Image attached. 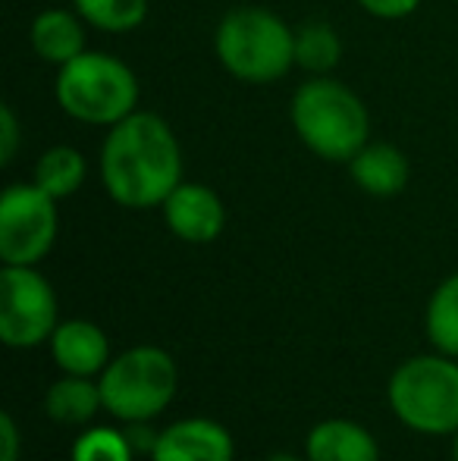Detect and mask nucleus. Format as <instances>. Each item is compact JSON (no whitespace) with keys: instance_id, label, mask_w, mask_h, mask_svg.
<instances>
[{"instance_id":"nucleus-9","label":"nucleus","mask_w":458,"mask_h":461,"mask_svg":"<svg viewBox=\"0 0 458 461\" xmlns=\"http://www.w3.org/2000/svg\"><path fill=\"white\" fill-rule=\"evenodd\" d=\"M160 207H164V220L173 236L189 245L214 242L227 226V207L220 194L208 185L179 183Z\"/></svg>"},{"instance_id":"nucleus-2","label":"nucleus","mask_w":458,"mask_h":461,"mask_svg":"<svg viewBox=\"0 0 458 461\" xmlns=\"http://www.w3.org/2000/svg\"><path fill=\"white\" fill-rule=\"evenodd\" d=\"M292 129L311 154L348 164L367 145L371 116L361 97L337 79H308L292 95Z\"/></svg>"},{"instance_id":"nucleus-21","label":"nucleus","mask_w":458,"mask_h":461,"mask_svg":"<svg viewBox=\"0 0 458 461\" xmlns=\"http://www.w3.org/2000/svg\"><path fill=\"white\" fill-rule=\"evenodd\" d=\"M16 148H19V122L10 104H4V107H0V164L4 167L13 164Z\"/></svg>"},{"instance_id":"nucleus-10","label":"nucleus","mask_w":458,"mask_h":461,"mask_svg":"<svg viewBox=\"0 0 458 461\" xmlns=\"http://www.w3.org/2000/svg\"><path fill=\"white\" fill-rule=\"evenodd\" d=\"M232 433L214 418H183L164 427L151 461H232Z\"/></svg>"},{"instance_id":"nucleus-12","label":"nucleus","mask_w":458,"mask_h":461,"mask_svg":"<svg viewBox=\"0 0 458 461\" xmlns=\"http://www.w3.org/2000/svg\"><path fill=\"white\" fill-rule=\"evenodd\" d=\"M308 461H380V446L361 424L327 418L311 427L305 439Z\"/></svg>"},{"instance_id":"nucleus-5","label":"nucleus","mask_w":458,"mask_h":461,"mask_svg":"<svg viewBox=\"0 0 458 461\" xmlns=\"http://www.w3.org/2000/svg\"><path fill=\"white\" fill-rule=\"evenodd\" d=\"M57 104L63 113L88 126H116L135 113L139 79L122 60L101 50H82L76 60L60 67L57 76Z\"/></svg>"},{"instance_id":"nucleus-13","label":"nucleus","mask_w":458,"mask_h":461,"mask_svg":"<svg viewBox=\"0 0 458 461\" xmlns=\"http://www.w3.org/2000/svg\"><path fill=\"white\" fill-rule=\"evenodd\" d=\"M355 185L373 198H392L409 185V160L390 141H367L352 160H348Z\"/></svg>"},{"instance_id":"nucleus-23","label":"nucleus","mask_w":458,"mask_h":461,"mask_svg":"<svg viewBox=\"0 0 458 461\" xmlns=\"http://www.w3.org/2000/svg\"><path fill=\"white\" fill-rule=\"evenodd\" d=\"M122 430H126V439H129V446H132L135 456H151L154 443H157V437H160V433L151 427V420H132V424H126Z\"/></svg>"},{"instance_id":"nucleus-24","label":"nucleus","mask_w":458,"mask_h":461,"mask_svg":"<svg viewBox=\"0 0 458 461\" xmlns=\"http://www.w3.org/2000/svg\"><path fill=\"white\" fill-rule=\"evenodd\" d=\"M0 433H4V458L0 461H19V430L10 411L0 414Z\"/></svg>"},{"instance_id":"nucleus-22","label":"nucleus","mask_w":458,"mask_h":461,"mask_svg":"<svg viewBox=\"0 0 458 461\" xmlns=\"http://www.w3.org/2000/svg\"><path fill=\"white\" fill-rule=\"evenodd\" d=\"M358 4H361V10L377 19H402L418 10L421 0H358Z\"/></svg>"},{"instance_id":"nucleus-8","label":"nucleus","mask_w":458,"mask_h":461,"mask_svg":"<svg viewBox=\"0 0 458 461\" xmlns=\"http://www.w3.org/2000/svg\"><path fill=\"white\" fill-rule=\"evenodd\" d=\"M57 295L35 267H10L0 274V339L10 348H38L57 330Z\"/></svg>"},{"instance_id":"nucleus-7","label":"nucleus","mask_w":458,"mask_h":461,"mask_svg":"<svg viewBox=\"0 0 458 461\" xmlns=\"http://www.w3.org/2000/svg\"><path fill=\"white\" fill-rule=\"evenodd\" d=\"M57 242V198L44 188L10 185L0 198V261L35 267Z\"/></svg>"},{"instance_id":"nucleus-3","label":"nucleus","mask_w":458,"mask_h":461,"mask_svg":"<svg viewBox=\"0 0 458 461\" xmlns=\"http://www.w3.org/2000/svg\"><path fill=\"white\" fill-rule=\"evenodd\" d=\"M214 50L236 79L267 86L295 67V32L264 6H238L217 25Z\"/></svg>"},{"instance_id":"nucleus-20","label":"nucleus","mask_w":458,"mask_h":461,"mask_svg":"<svg viewBox=\"0 0 458 461\" xmlns=\"http://www.w3.org/2000/svg\"><path fill=\"white\" fill-rule=\"evenodd\" d=\"M73 461H132L135 452L126 439V430L116 427H88L73 443Z\"/></svg>"},{"instance_id":"nucleus-4","label":"nucleus","mask_w":458,"mask_h":461,"mask_svg":"<svg viewBox=\"0 0 458 461\" xmlns=\"http://www.w3.org/2000/svg\"><path fill=\"white\" fill-rule=\"evenodd\" d=\"M386 399L409 430L427 437L458 433V358L449 355H415L390 376Z\"/></svg>"},{"instance_id":"nucleus-17","label":"nucleus","mask_w":458,"mask_h":461,"mask_svg":"<svg viewBox=\"0 0 458 461\" xmlns=\"http://www.w3.org/2000/svg\"><path fill=\"white\" fill-rule=\"evenodd\" d=\"M85 158H82L76 148L69 145H57L38 158L35 164V185L44 188L50 198H69L73 192H79L85 183Z\"/></svg>"},{"instance_id":"nucleus-14","label":"nucleus","mask_w":458,"mask_h":461,"mask_svg":"<svg viewBox=\"0 0 458 461\" xmlns=\"http://www.w3.org/2000/svg\"><path fill=\"white\" fill-rule=\"evenodd\" d=\"M85 19L69 10H44L31 23V48L44 63L67 67L85 50Z\"/></svg>"},{"instance_id":"nucleus-15","label":"nucleus","mask_w":458,"mask_h":461,"mask_svg":"<svg viewBox=\"0 0 458 461\" xmlns=\"http://www.w3.org/2000/svg\"><path fill=\"white\" fill-rule=\"evenodd\" d=\"M101 408H104V399H101V386L92 383V376L63 374V380L50 383L44 393V414L63 427L92 424Z\"/></svg>"},{"instance_id":"nucleus-19","label":"nucleus","mask_w":458,"mask_h":461,"mask_svg":"<svg viewBox=\"0 0 458 461\" xmlns=\"http://www.w3.org/2000/svg\"><path fill=\"white\" fill-rule=\"evenodd\" d=\"M73 6L88 25L111 35L139 29L148 16V0H73Z\"/></svg>"},{"instance_id":"nucleus-18","label":"nucleus","mask_w":458,"mask_h":461,"mask_svg":"<svg viewBox=\"0 0 458 461\" xmlns=\"http://www.w3.org/2000/svg\"><path fill=\"white\" fill-rule=\"evenodd\" d=\"M343 57V41L327 23H308L295 32V63L308 73H330Z\"/></svg>"},{"instance_id":"nucleus-25","label":"nucleus","mask_w":458,"mask_h":461,"mask_svg":"<svg viewBox=\"0 0 458 461\" xmlns=\"http://www.w3.org/2000/svg\"><path fill=\"white\" fill-rule=\"evenodd\" d=\"M264 461H301V458L299 456H289V452H276V456H270V458H264Z\"/></svg>"},{"instance_id":"nucleus-11","label":"nucleus","mask_w":458,"mask_h":461,"mask_svg":"<svg viewBox=\"0 0 458 461\" xmlns=\"http://www.w3.org/2000/svg\"><path fill=\"white\" fill-rule=\"evenodd\" d=\"M50 355L63 374L73 376H98L111 365V342L107 333L92 321H63L50 336Z\"/></svg>"},{"instance_id":"nucleus-6","label":"nucleus","mask_w":458,"mask_h":461,"mask_svg":"<svg viewBox=\"0 0 458 461\" xmlns=\"http://www.w3.org/2000/svg\"><path fill=\"white\" fill-rule=\"evenodd\" d=\"M101 399L104 411L120 424L154 420L170 408L179 389V367L166 348L135 346L101 370Z\"/></svg>"},{"instance_id":"nucleus-26","label":"nucleus","mask_w":458,"mask_h":461,"mask_svg":"<svg viewBox=\"0 0 458 461\" xmlns=\"http://www.w3.org/2000/svg\"><path fill=\"white\" fill-rule=\"evenodd\" d=\"M453 461H458V433H453Z\"/></svg>"},{"instance_id":"nucleus-1","label":"nucleus","mask_w":458,"mask_h":461,"mask_svg":"<svg viewBox=\"0 0 458 461\" xmlns=\"http://www.w3.org/2000/svg\"><path fill=\"white\" fill-rule=\"evenodd\" d=\"M101 179L107 194L129 211L160 207L183 183V151L157 113H129L111 126L101 148Z\"/></svg>"},{"instance_id":"nucleus-16","label":"nucleus","mask_w":458,"mask_h":461,"mask_svg":"<svg viewBox=\"0 0 458 461\" xmlns=\"http://www.w3.org/2000/svg\"><path fill=\"white\" fill-rule=\"evenodd\" d=\"M424 330L436 352L458 358V274L446 276L434 289L424 314Z\"/></svg>"}]
</instances>
